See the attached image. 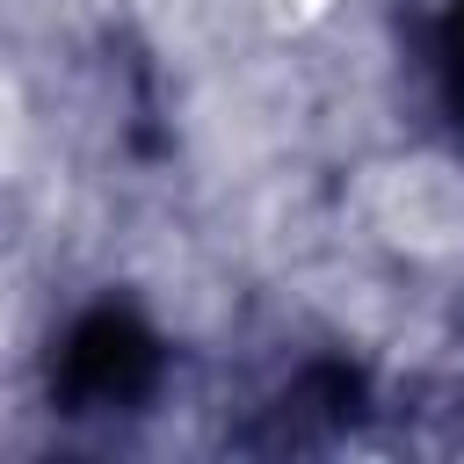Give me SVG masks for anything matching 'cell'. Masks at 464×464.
Listing matches in <instances>:
<instances>
[{
	"label": "cell",
	"instance_id": "cell-1",
	"mask_svg": "<svg viewBox=\"0 0 464 464\" xmlns=\"http://www.w3.org/2000/svg\"><path fill=\"white\" fill-rule=\"evenodd\" d=\"M384 218H392V239H406L420 254L457 246L464 239V181L442 167H399L384 188Z\"/></svg>",
	"mask_w": 464,
	"mask_h": 464
},
{
	"label": "cell",
	"instance_id": "cell-2",
	"mask_svg": "<svg viewBox=\"0 0 464 464\" xmlns=\"http://www.w3.org/2000/svg\"><path fill=\"white\" fill-rule=\"evenodd\" d=\"M312 14H326V0H297L290 7V22H312Z\"/></svg>",
	"mask_w": 464,
	"mask_h": 464
}]
</instances>
